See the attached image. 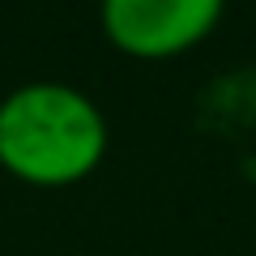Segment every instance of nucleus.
<instances>
[{
  "label": "nucleus",
  "mask_w": 256,
  "mask_h": 256,
  "mask_svg": "<svg viewBox=\"0 0 256 256\" xmlns=\"http://www.w3.org/2000/svg\"><path fill=\"white\" fill-rule=\"evenodd\" d=\"M107 154L98 102L68 82H26L0 98V166L38 188H64Z\"/></svg>",
  "instance_id": "1"
},
{
  "label": "nucleus",
  "mask_w": 256,
  "mask_h": 256,
  "mask_svg": "<svg viewBox=\"0 0 256 256\" xmlns=\"http://www.w3.org/2000/svg\"><path fill=\"white\" fill-rule=\"evenodd\" d=\"M226 0H102L107 38L137 60H171L214 34Z\"/></svg>",
  "instance_id": "2"
}]
</instances>
